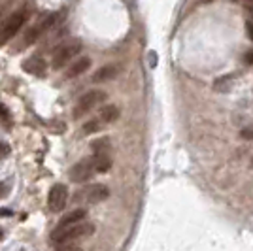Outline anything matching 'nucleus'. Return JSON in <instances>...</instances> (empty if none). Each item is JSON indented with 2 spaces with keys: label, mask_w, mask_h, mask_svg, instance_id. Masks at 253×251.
<instances>
[{
  "label": "nucleus",
  "mask_w": 253,
  "mask_h": 251,
  "mask_svg": "<svg viewBox=\"0 0 253 251\" xmlns=\"http://www.w3.org/2000/svg\"><path fill=\"white\" fill-rule=\"evenodd\" d=\"M95 232V225L93 223H78V225H70V227H57L51 232L49 240L55 246H70V242H76L85 236H91Z\"/></svg>",
  "instance_id": "nucleus-1"
},
{
  "label": "nucleus",
  "mask_w": 253,
  "mask_h": 251,
  "mask_svg": "<svg viewBox=\"0 0 253 251\" xmlns=\"http://www.w3.org/2000/svg\"><path fill=\"white\" fill-rule=\"evenodd\" d=\"M93 149V163H95L96 174H104L112 168V146H110V140L108 138H98L93 140L91 144Z\"/></svg>",
  "instance_id": "nucleus-2"
},
{
  "label": "nucleus",
  "mask_w": 253,
  "mask_h": 251,
  "mask_svg": "<svg viewBox=\"0 0 253 251\" xmlns=\"http://www.w3.org/2000/svg\"><path fill=\"white\" fill-rule=\"evenodd\" d=\"M80 51H82V42H78V40L61 43V45L53 51L51 66L55 68V70L63 68L64 64H68L70 61H74L76 57L80 55Z\"/></svg>",
  "instance_id": "nucleus-3"
},
{
  "label": "nucleus",
  "mask_w": 253,
  "mask_h": 251,
  "mask_svg": "<svg viewBox=\"0 0 253 251\" xmlns=\"http://www.w3.org/2000/svg\"><path fill=\"white\" fill-rule=\"evenodd\" d=\"M102 102H106V93L104 91H98V89H93V91H87V93L78 100V104L74 108V117L80 119L84 117L85 114H89L91 110H95L96 106H100Z\"/></svg>",
  "instance_id": "nucleus-4"
},
{
  "label": "nucleus",
  "mask_w": 253,
  "mask_h": 251,
  "mask_svg": "<svg viewBox=\"0 0 253 251\" xmlns=\"http://www.w3.org/2000/svg\"><path fill=\"white\" fill-rule=\"evenodd\" d=\"M110 197V189L102 185V183H91L84 187L78 195H76V202H82V204H98V202H104Z\"/></svg>",
  "instance_id": "nucleus-5"
},
{
  "label": "nucleus",
  "mask_w": 253,
  "mask_h": 251,
  "mask_svg": "<svg viewBox=\"0 0 253 251\" xmlns=\"http://www.w3.org/2000/svg\"><path fill=\"white\" fill-rule=\"evenodd\" d=\"M25 21H27V13H25V11H15L10 19L0 27V47L6 45L17 32L21 31V27L25 25Z\"/></svg>",
  "instance_id": "nucleus-6"
},
{
  "label": "nucleus",
  "mask_w": 253,
  "mask_h": 251,
  "mask_svg": "<svg viewBox=\"0 0 253 251\" xmlns=\"http://www.w3.org/2000/svg\"><path fill=\"white\" fill-rule=\"evenodd\" d=\"M95 174H96V168H95V163H93V157H87L78 161L74 167L70 168L68 178H70V181H74V183H85V181H89V179L93 178Z\"/></svg>",
  "instance_id": "nucleus-7"
},
{
  "label": "nucleus",
  "mask_w": 253,
  "mask_h": 251,
  "mask_svg": "<svg viewBox=\"0 0 253 251\" xmlns=\"http://www.w3.org/2000/svg\"><path fill=\"white\" fill-rule=\"evenodd\" d=\"M68 202V189L63 183H55L47 195V208L51 213H61Z\"/></svg>",
  "instance_id": "nucleus-8"
},
{
  "label": "nucleus",
  "mask_w": 253,
  "mask_h": 251,
  "mask_svg": "<svg viewBox=\"0 0 253 251\" xmlns=\"http://www.w3.org/2000/svg\"><path fill=\"white\" fill-rule=\"evenodd\" d=\"M23 70L25 72L32 74V76H38V78H43L45 72H47V64L42 57H31L23 63Z\"/></svg>",
  "instance_id": "nucleus-9"
},
{
  "label": "nucleus",
  "mask_w": 253,
  "mask_h": 251,
  "mask_svg": "<svg viewBox=\"0 0 253 251\" xmlns=\"http://www.w3.org/2000/svg\"><path fill=\"white\" fill-rule=\"evenodd\" d=\"M85 217H87V209L85 208H74L72 211L64 213L57 227H70V225H78V223H84Z\"/></svg>",
  "instance_id": "nucleus-10"
},
{
  "label": "nucleus",
  "mask_w": 253,
  "mask_h": 251,
  "mask_svg": "<svg viewBox=\"0 0 253 251\" xmlns=\"http://www.w3.org/2000/svg\"><path fill=\"white\" fill-rule=\"evenodd\" d=\"M89 66H91V59H89V57H80V59H76L74 63L70 64V68L66 70V78H68V80L78 78V76H82L84 72H87Z\"/></svg>",
  "instance_id": "nucleus-11"
},
{
  "label": "nucleus",
  "mask_w": 253,
  "mask_h": 251,
  "mask_svg": "<svg viewBox=\"0 0 253 251\" xmlns=\"http://www.w3.org/2000/svg\"><path fill=\"white\" fill-rule=\"evenodd\" d=\"M96 117H98V121H100L104 126L110 125V123L117 121V117H119V108H117L116 104H108L100 110V114L96 115Z\"/></svg>",
  "instance_id": "nucleus-12"
},
{
  "label": "nucleus",
  "mask_w": 253,
  "mask_h": 251,
  "mask_svg": "<svg viewBox=\"0 0 253 251\" xmlns=\"http://www.w3.org/2000/svg\"><path fill=\"white\" fill-rule=\"evenodd\" d=\"M116 76H117V66H114V64H108V66H102V68H98V70L93 74V82L100 84V82L114 80Z\"/></svg>",
  "instance_id": "nucleus-13"
},
{
  "label": "nucleus",
  "mask_w": 253,
  "mask_h": 251,
  "mask_svg": "<svg viewBox=\"0 0 253 251\" xmlns=\"http://www.w3.org/2000/svg\"><path fill=\"white\" fill-rule=\"evenodd\" d=\"M104 128V125L98 121V117H95V119H91V121H87L84 125V134H95V132H100Z\"/></svg>",
  "instance_id": "nucleus-14"
},
{
  "label": "nucleus",
  "mask_w": 253,
  "mask_h": 251,
  "mask_svg": "<svg viewBox=\"0 0 253 251\" xmlns=\"http://www.w3.org/2000/svg\"><path fill=\"white\" fill-rule=\"evenodd\" d=\"M0 115H2V119H4V125L10 126L11 125V115L10 112H8V108L4 104H0Z\"/></svg>",
  "instance_id": "nucleus-15"
},
{
  "label": "nucleus",
  "mask_w": 253,
  "mask_h": 251,
  "mask_svg": "<svg viewBox=\"0 0 253 251\" xmlns=\"http://www.w3.org/2000/svg\"><path fill=\"white\" fill-rule=\"evenodd\" d=\"M57 251H84V250H82V248H78V246H72V244H70V246H61Z\"/></svg>",
  "instance_id": "nucleus-16"
},
{
  "label": "nucleus",
  "mask_w": 253,
  "mask_h": 251,
  "mask_svg": "<svg viewBox=\"0 0 253 251\" xmlns=\"http://www.w3.org/2000/svg\"><path fill=\"white\" fill-rule=\"evenodd\" d=\"M242 136L244 138H250V140H253V128H246L242 132Z\"/></svg>",
  "instance_id": "nucleus-17"
},
{
  "label": "nucleus",
  "mask_w": 253,
  "mask_h": 251,
  "mask_svg": "<svg viewBox=\"0 0 253 251\" xmlns=\"http://www.w3.org/2000/svg\"><path fill=\"white\" fill-rule=\"evenodd\" d=\"M248 36L253 40V21H250L248 23Z\"/></svg>",
  "instance_id": "nucleus-18"
},
{
  "label": "nucleus",
  "mask_w": 253,
  "mask_h": 251,
  "mask_svg": "<svg viewBox=\"0 0 253 251\" xmlns=\"http://www.w3.org/2000/svg\"><path fill=\"white\" fill-rule=\"evenodd\" d=\"M246 61H248L250 64H253V51H250L248 55H246Z\"/></svg>",
  "instance_id": "nucleus-19"
},
{
  "label": "nucleus",
  "mask_w": 253,
  "mask_h": 251,
  "mask_svg": "<svg viewBox=\"0 0 253 251\" xmlns=\"http://www.w3.org/2000/svg\"><path fill=\"white\" fill-rule=\"evenodd\" d=\"M0 153H2V155H6V153H8V146H4V144H0Z\"/></svg>",
  "instance_id": "nucleus-20"
}]
</instances>
